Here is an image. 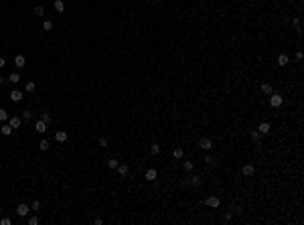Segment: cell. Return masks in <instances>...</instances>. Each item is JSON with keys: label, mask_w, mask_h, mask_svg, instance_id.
<instances>
[{"label": "cell", "mask_w": 304, "mask_h": 225, "mask_svg": "<svg viewBox=\"0 0 304 225\" xmlns=\"http://www.w3.org/2000/svg\"><path fill=\"white\" fill-rule=\"evenodd\" d=\"M284 97L280 96V93H270V106L272 108H278V106H282Z\"/></svg>", "instance_id": "1"}, {"label": "cell", "mask_w": 304, "mask_h": 225, "mask_svg": "<svg viewBox=\"0 0 304 225\" xmlns=\"http://www.w3.org/2000/svg\"><path fill=\"white\" fill-rule=\"evenodd\" d=\"M8 124L12 126V130H18V128H20V124H22V118L12 116V118H8Z\"/></svg>", "instance_id": "2"}, {"label": "cell", "mask_w": 304, "mask_h": 225, "mask_svg": "<svg viewBox=\"0 0 304 225\" xmlns=\"http://www.w3.org/2000/svg\"><path fill=\"white\" fill-rule=\"evenodd\" d=\"M28 211H31V207H28V205H25V203H20L18 207H16V213H18L20 217H27Z\"/></svg>", "instance_id": "3"}, {"label": "cell", "mask_w": 304, "mask_h": 225, "mask_svg": "<svg viewBox=\"0 0 304 225\" xmlns=\"http://www.w3.org/2000/svg\"><path fill=\"white\" fill-rule=\"evenodd\" d=\"M47 126H49L47 122H43V120H39V122L34 124V130H37L39 134H45V132H47Z\"/></svg>", "instance_id": "4"}, {"label": "cell", "mask_w": 304, "mask_h": 225, "mask_svg": "<svg viewBox=\"0 0 304 225\" xmlns=\"http://www.w3.org/2000/svg\"><path fill=\"white\" fill-rule=\"evenodd\" d=\"M199 146H201L203 150H211L213 142H211V138H201V140H199Z\"/></svg>", "instance_id": "5"}, {"label": "cell", "mask_w": 304, "mask_h": 225, "mask_svg": "<svg viewBox=\"0 0 304 225\" xmlns=\"http://www.w3.org/2000/svg\"><path fill=\"white\" fill-rule=\"evenodd\" d=\"M10 99H12L14 103H18L20 99H22V91H18V89H12V91H10Z\"/></svg>", "instance_id": "6"}, {"label": "cell", "mask_w": 304, "mask_h": 225, "mask_svg": "<svg viewBox=\"0 0 304 225\" xmlns=\"http://www.w3.org/2000/svg\"><path fill=\"white\" fill-rule=\"evenodd\" d=\"M253 171H256V168H253V164H243V168H241V172L245 174V177H251Z\"/></svg>", "instance_id": "7"}, {"label": "cell", "mask_w": 304, "mask_h": 225, "mask_svg": "<svg viewBox=\"0 0 304 225\" xmlns=\"http://www.w3.org/2000/svg\"><path fill=\"white\" fill-rule=\"evenodd\" d=\"M118 172H120V177H128L130 166L128 164H118Z\"/></svg>", "instance_id": "8"}, {"label": "cell", "mask_w": 304, "mask_h": 225, "mask_svg": "<svg viewBox=\"0 0 304 225\" xmlns=\"http://www.w3.org/2000/svg\"><path fill=\"white\" fill-rule=\"evenodd\" d=\"M25 63H27L25 55H16V57H14V65H16V67H25Z\"/></svg>", "instance_id": "9"}, {"label": "cell", "mask_w": 304, "mask_h": 225, "mask_svg": "<svg viewBox=\"0 0 304 225\" xmlns=\"http://www.w3.org/2000/svg\"><path fill=\"white\" fill-rule=\"evenodd\" d=\"M55 140H57V142H65V140H67V132H65V130H59V132L55 134Z\"/></svg>", "instance_id": "10"}, {"label": "cell", "mask_w": 304, "mask_h": 225, "mask_svg": "<svg viewBox=\"0 0 304 225\" xmlns=\"http://www.w3.org/2000/svg\"><path fill=\"white\" fill-rule=\"evenodd\" d=\"M156 177H158L156 168H148V171H146V181H156Z\"/></svg>", "instance_id": "11"}, {"label": "cell", "mask_w": 304, "mask_h": 225, "mask_svg": "<svg viewBox=\"0 0 304 225\" xmlns=\"http://www.w3.org/2000/svg\"><path fill=\"white\" fill-rule=\"evenodd\" d=\"M53 6H55V10H57V12H63V10H65V2H63V0H55Z\"/></svg>", "instance_id": "12"}, {"label": "cell", "mask_w": 304, "mask_h": 225, "mask_svg": "<svg viewBox=\"0 0 304 225\" xmlns=\"http://www.w3.org/2000/svg\"><path fill=\"white\" fill-rule=\"evenodd\" d=\"M205 203L209 205V207H219V203H221V201H219V197H209Z\"/></svg>", "instance_id": "13"}, {"label": "cell", "mask_w": 304, "mask_h": 225, "mask_svg": "<svg viewBox=\"0 0 304 225\" xmlns=\"http://www.w3.org/2000/svg\"><path fill=\"white\" fill-rule=\"evenodd\" d=\"M257 132H260V134H268V132H270V124L262 122V124H260V128H257Z\"/></svg>", "instance_id": "14"}, {"label": "cell", "mask_w": 304, "mask_h": 225, "mask_svg": "<svg viewBox=\"0 0 304 225\" xmlns=\"http://www.w3.org/2000/svg\"><path fill=\"white\" fill-rule=\"evenodd\" d=\"M288 61H290V59H288V55H280V57H278V65H280V67H286Z\"/></svg>", "instance_id": "15"}, {"label": "cell", "mask_w": 304, "mask_h": 225, "mask_svg": "<svg viewBox=\"0 0 304 225\" xmlns=\"http://www.w3.org/2000/svg\"><path fill=\"white\" fill-rule=\"evenodd\" d=\"M0 132H2L4 136H10V134H12V126H10V124H4V126L0 128Z\"/></svg>", "instance_id": "16"}, {"label": "cell", "mask_w": 304, "mask_h": 225, "mask_svg": "<svg viewBox=\"0 0 304 225\" xmlns=\"http://www.w3.org/2000/svg\"><path fill=\"white\" fill-rule=\"evenodd\" d=\"M172 156H175L176 160H178V158H182V156H185V150H182V148H175V150H172Z\"/></svg>", "instance_id": "17"}, {"label": "cell", "mask_w": 304, "mask_h": 225, "mask_svg": "<svg viewBox=\"0 0 304 225\" xmlns=\"http://www.w3.org/2000/svg\"><path fill=\"white\" fill-rule=\"evenodd\" d=\"M187 184H191V187H199V184H201V178H199V177H191V181H187Z\"/></svg>", "instance_id": "18"}, {"label": "cell", "mask_w": 304, "mask_h": 225, "mask_svg": "<svg viewBox=\"0 0 304 225\" xmlns=\"http://www.w3.org/2000/svg\"><path fill=\"white\" fill-rule=\"evenodd\" d=\"M20 118H22V122H31V118H33V114H31L28 109H25V112H22V116H20Z\"/></svg>", "instance_id": "19"}, {"label": "cell", "mask_w": 304, "mask_h": 225, "mask_svg": "<svg viewBox=\"0 0 304 225\" xmlns=\"http://www.w3.org/2000/svg\"><path fill=\"white\" fill-rule=\"evenodd\" d=\"M8 120V112L4 108H0V122H6Z\"/></svg>", "instance_id": "20"}, {"label": "cell", "mask_w": 304, "mask_h": 225, "mask_svg": "<svg viewBox=\"0 0 304 225\" xmlns=\"http://www.w3.org/2000/svg\"><path fill=\"white\" fill-rule=\"evenodd\" d=\"M250 136H251V140H256V142H260V136H262V134H260L257 130H251V132H250Z\"/></svg>", "instance_id": "21"}, {"label": "cell", "mask_w": 304, "mask_h": 225, "mask_svg": "<svg viewBox=\"0 0 304 225\" xmlns=\"http://www.w3.org/2000/svg\"><path fill=\"white\" fill-rule=\"evenodd\" d=\"M205 164H207V168H213V166H215V160L211 156H205Z\"/></svg>", "instance_id": "22"}, {"label": "cell", "mask_w": 304, "mask_h": 225, "mask_svg": "<svg viewBox=\"0 0 304 225\" xmlns=\"http://www.w3.org/2000/svg\"><path fill=\"white\" fill-rule=\"evenodd\" d=\"M118 164H120V162H118L116 158H110V160H108V166L112 168V171H114V168H118Z\"/></svg>", "instance_id": "23"}, {"label": "cell", "mask_w": 304, "mask_h": 225, "mask_svg": "<svg viewBox=\"0 0 304 225\" xmlns=\"http://www.w3.org/2000/svg\"><path fill=\"white\" fill-rule=\"evenodd\" d=\"M8 79H10L12 83H18L20 81V75L18 73H10V75H8Z\"/></svg>", "instance_id": "24"}, {"label": "cell", "mask_w": 304, "mask_h": 225, "mask_svg": "<svg viewBox=\"0 0 304 225\" xmlns=\"http://www.w3.org/2000/svg\"><path fill=\"white\" fill-rule=\"evenodd\" d=\"M182 166H185V171H193V168H195V164L191 162V160H185V162H182Z\"/></svg>", "instance_id": "25"}, {"label": "cell", "mask_w": 304, "mask_h": 225, "mask_svg": "<svg viewBox=\"0 0 304 225\" xmlns=\"http://www.w3.org/2000/svg\"><path fill=\"white\" fill-rule=\"evenodd\" d=\"M262 91L270 96V93H272V85H270V83H263V85H262Z\"/></svg>", "instance_id": "26"}, {"label": "cell", "mask_w": 304, "mask_h": 225, "mask_svg": "<svg viewBox=\"0 0 304 225\" xmlns=\"http://www.w3.org/2000/svg\"><path fill=\"white\" fill-rule=\"evenodd\" d=\"M150 152H152V154H160V146H158V144H152V146H150Z\"/></svg>", "instance_id": "27"}, {"label": "cell", "mask_w": 304, "mask_h": 225, "mask_svg": "<svg viewBox=\"0 0 304 225\" xmlns=\"http://www.w3.org/2000/svg\"><path fill=\"white\" fill-rule=\"evenodd\" d=\"M39 148H41V150H49V142H47V140H41V142H39Z\"/></svg>", "instance_id": "28"}, {"label": "cell", "mask_w": 304, "mask_h": 225, "mask_svg": "<svg viewBox=\"0 0 304 225\" xmlns=\"http://www.w3.org/2000/svg\"><path fill=\"white\" fill-rule=\"evenodd\" d=\"M34 87H37V85H34V81H28L27 85H25V89H27V91H34Z\"/></svg>", "instance_id": "29"}, {"label": "cell", "mask_w": 304, "mask_h": 225, "mask_svg": "<svg viewBox=\"0 0 304 225\" xmlns=\"http://www.w3.org/2000/svg\"><path fill=\"white\" fill-rule=\"evenodd\" d=\"M34 14H37V16H43V14H45V8H43V6H37V8H34Z\"/></svg>", "instance_id": "30"}, {"label": "cell", "mask_w": 304, "mask_h": 225, "mask_svg": "<svg viewBox=\"0 0 304 225\" xmlns=\"http://www.w3.org/2000/svg\"><path fill=\"white\" fill-rule=\"evenodd\" d=\"M43 28H45V31H51V28H53V22H51V21H45V22H43Z\"/></svg>", "instance_id": "31"}, {"label": "cell", "mask_w": 304, "mask_h": 225, "mask_svg": "<svg viewBox=\"0 0 304 225\" xmlns=\"http://www.w3.org/2000/svg\"><path fill=\"white\" fill-rule=\"evenodd\" d=\"M41 120H43V122H47V124H51V116H49V112H45V114L41 116Z\"/></svg>", "instance_id": "32"}, {"label": "cell", "mask_w": 304, "mask_h": 225, "mask_svg": "<svg viewBox=\"0 0 304 225\" xmlns=\"http://www.w3.org/2000/svg\"><path fill=\"white\" fill-rule=\"evenodd\" d=\"M37 223H39V217H34V215L28 217V225H37Z\"/></svg>", "instance_id": "33"}, {"label": "cell", "mask_w": 304, "mask_h": 225, "mask_svg": "<svg viewBox=\"0 0 304 225\" xmlns=\"http://www.w3.org/2000/svg\"><path fill=\"white\" fill-rule=\"evenodd\" d=\"M231 211L235 213V215H239V213H241V207H239V205H233V207H231Z\"/></svg>", "instance_id": "34"}, {"label": "cell", "mask_w": 304, "mask_h": 225, "mask_svg": "<svg viewBox=\"0 0 304 225\" xmlns=\"http://www.w3.org/2000/svg\"><path fill=\"white\" fill-rule=\"evenodd\" d=\"M97 142H100V146H108V138H106V136H101L100 140H97Z\"/></svg>", "instance_id": "35"}, {"label": "cell", "mask_w": 304, "mask_h": 225, "mask_svg": "<svg viewBox=\"0 0 304 225\" xmlns=\"http://www.w3.org/2000/svg\"><path fill=\"white\" fill-rule=\"evenodd\" d=\"M39 207H41V203H39V201H33V205H31V209H33V211H39Z\"/></svg>", "instance_id": "36"}, {"label": "cell", "mask_w": 304, "mask_h": 225, "mask_svg": "<svg viewBox=\"0 0 304 225\" xmlns=\"http://www.w3.org/2000/svg\"><path fill=\"white\" fill-rule=\"evenodd\" d=\"M292 24L296 27V31H300V18H292Z\"/></svg>", "instance_id": "37"}, {"label": "cell", "mask_w": 304, "mask_h": 225, "mask_svg": "<svg viewBox=\"0 0 304 225\" xmlns=\"http://www.w3.org/2000/svg\"><path fill=\"white\" fill-rule=\"evenodd\" d=\"M231 219H233V213H225L223 215V221H231Z\"/></svg>", "instance_id": "38"}, {"label": "cell", "mask_w": 304, "mask_h": 225, "mask_svg": "<svg viewBox=\"0 0 304 225\" xmlns=\"http://www.w3.org/2000/svg\"><path fill=\"white\" fill-rule=\"evenodd\" d=\"M0 223H2V225H10V219H8V217H2V219H0Z\"/></svg>", "instance_id": "39"}, {"label": "cell", "mask_w": 304, "mask_h": 225, "mask_svg": "<svg viewBox=\"0 0 304 225\" xmlns=\"http://www.w3.org/2000/svg\"><path fill=\"white\" fill-rule=\"evenodd\" d=\"M4 65H6V61H4V59L0 57V67H4Z\"/></svg>", "instance_id": "40"}, {"label": "cell", "mask_w": 304, "mask_h": 225, "mask_svg": "<svg viewBox=\"0 0 304 225\" xmlns=\"http://www.w3.org/2000/svg\"><path fill=\"white\" fill-rule=\"evenodd\" d=\"M0 215H2V209H0Z\"/></svg>", "instance_id": "41"}, {"label": "cell", "mask_w": 304, "mask_h": 225, "mask_svg": "<svg viewBox=\"0 0 304 225\" xmlns=\"http://www.w3.org/2000/svg\"><path fill=\"white\" fill-rule=\"evenodd\" d=\"M0 83H2V77H0Z\"/></svg>", "instance_id": "42"}]
</instances>
